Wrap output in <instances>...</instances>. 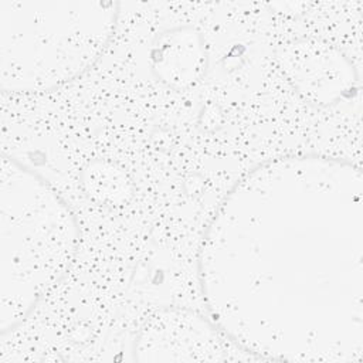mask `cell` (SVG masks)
<instances>
[{
  "label": "cell",
  "mask_w": 363,
  "mask_h": 363,
  "mask_svg": "<svg viewBox=\"0 0 363 363\" xmlns=\"http://www.w3.org/2000/svg\"><path fill=\"white\" fill-rule=\"evenodd\" d=\"M77 220L40 174L1 160V333L14 329L65 274Z\"/></svg>",
  "instance_id": "cell-1"
},
{
  "label": "cell",
  "mask_w": 363,
  "mask_h": 363,
  "mask_svg": "<svg viewBox=\"0 0 363 363\" xmlns=\"http://www.w3.org/2000/svg\"><path fill=\"white\" fill-rule=\"evenodd\" d=\"M118 3L0 1L1 89H51L81 75L112 37Z\"/></svg>",
  "instance_id": "cell-2"
}]
</instances>
